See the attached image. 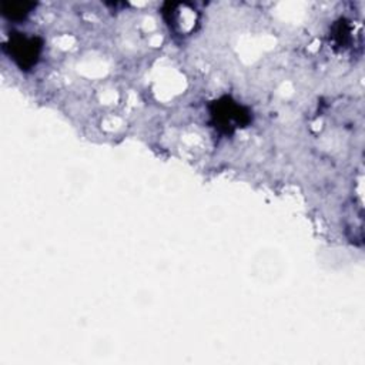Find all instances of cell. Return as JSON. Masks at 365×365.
Returning a JSON list of instances; mask_svg holds the SVG:
<instances>
[{
  "instance_id": "7a4b0ae2",
  "label": "cell",
  "mask_w": 365,
  "mask_h": 365,
  "mask_svg": "<svg viewBox=\"0 0 365 365\" xmlns=\"http://www.w3.org/2000/svg\"><path fill=\"white\" fill-rule=\"evenodd\" d=\"M41 40L34 36H24L23 33L13 34L6 44V48L14 63L23 70L31 68L41 53Z\"/></svg>"
},
{
  "instance_id": "3957f363",
  "label": "cell",
  "mask_w": 365,
  "mask_h": 365,
  "mask_svg": "<svg viewBox=\"0 0 365 365\" xmlns=\"http://www.w3.org/2000/svg\"><path fill=\"white\" fill-rule=\"evenodd\" d=\"M33 7H34L33 3H3L1 4L3 14L11 20L24 19L31 11Z\"/></svg>"
},
{
  "instance_id": "6da1fadb",
  "label": "cell",
  "mask_w": 365,
  "mask_h": 365,
  "mask_svg": "<svg viewBox=\"0 0 365 365\" xmlns=\"http://www.w3.org/2000/svg\"><path fill=\"white\" fill-rule=\"evenodd\" d=\"M211 115L215 127L221 131L231 133L237 127L245 125L250 121L248 111L230 97H222L212 103Z\"/></svg>"
}]
</instances>
